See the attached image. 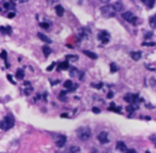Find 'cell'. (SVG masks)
<instances>
[{
    "instance_id": "cell-1",
    "label": "cell",
    "mask_w": 156,
    "mask_h": 153,
    "mask_svg": "<svg viewBox=\"0 0 156 153\" xmlns=\"http://www.w3.org/2000/svg\"><path fill=\"white\" fill-rule=\"evenodd\" d=\"M101 13H102V15L105 18H111V17H114V15H115V13H117V11L114 10L113 6L108 5V3H107V5L103 6L101 8Z\"/></svg>"
},
{
    "instance_id": "cell-2",
    "label": "cell",
    "mask_w": 156,
    "mask_h": 153,
    "mask_svg": "<svg viewBox=\"0 0 156 153\" xmlns=\"http://www.w3.org/2000/svg\"><path fill=\"white\" fill-rule=\"evenodd\" d=\"M92 133H91V130L89 127L87 126H82L80 128H78L77 130V136L78 138L82 140V141H86V140H89L90 137H91Z\"/></svg>"
},
{
    "instance_id": "cell-3",
    "label": "cell",
    "mask_w": 156,
    "mask_h": 153,
    "mask_svg": "<svg viewBox=\"0 0 156 153\" xmlns=\"http://www.w3.org/2000/svg\"><path fill=\"white\" fill-rule=\"evenodd\" d=\"M14 126V119L12 116H6L5 119L2 120L1 122H0V128L1 130H5V131H8L10 130L11 127Z\"/></svg>"
},
{
    "instance_id": "cell-4",
    "label": "cell",
    "mask_w": 156,
    "mask_h": 153,
    "mask_svg": "<svg viewBox=\"0 0 156 153\" xmlns=\"http://www.w3.org/2000/svg\"><path fill=\"white\" fill-rule=\"evenodd\" d=\"M122 17L125 19L126 22H128V23H131V24H136L137 23V17L131 13V12H129V11H127V12H124V13L122 14Z\"/></svg>"
},
{
    "instance_id": "cell-5",
    "label": "cell",
    "mask_w": 156,
    "mask_h": 153,
    "mask_svg": "<svg viewBox=\"0 0 156 153\" xmlns=\"http://www.w3.org/2000/svg\"><path fill=\"white\" fill-rule=\"evenodd\" d=\"M97 39L102 42V44H106V43L109 42L110 35H109V33H108L107 31H104V30H103V31H101V32L98 33Z\"/></svg>"
},
{
    "instance_id": "cell-6",
    "label": "cell",
    "mask_w": 156,
    "mask_h": 153,
    "mask_svg": "<svg viewBox=\"0 0 156 153\" xmlns=\"http://www.w3.org/2000/svg\"><path fill=\"white\" fill-rule=\"evenodd\" d=\"M124 101H126V102L129 103V104H135L139 101V98H138L137 94L128 93V94H126L125 96H124Z\"/></svg>"
},
{
    "instance_id": "cell-7",
    "label": "cell",
    "mask_w": 156,
    "mask_h": 153,
    "mask_svg": "<svg viewBox=\"0 0 156 153\" xmlns=\"http://www.w3.org/2000/svg\"><path fill=\"white\" fill-rule=\"evenodd\" d=\"M97 139H98V141L103 144L108 142V133L107 132H101L97 136Z\"/></svg>"
},
{
    "instance_id": "cell-8",
    "label": "cell",
    "mask_w": 156,
    "mask_h": 153,
    "mask_svg": "<svg viewBox=\"0 0 156 153\" xmlns=\"http://www.w3.org/2000/svg\"><path fill=\"white\" fill-rule=\"evenodd\" d=\"M65 142H66L65 136H59L58 139L56 140V144H57V147H59V148H62L65 144Z\"/></svg>"
},
{
    "instance_id": "cell-9",
    "label": "cell",
    "mask_w": 156,
    "mask_h": 153,
    "mask_svg": "<svg viewBox=\"0 0 156 153\" xmlns=\"http://www.w3.org/2000/svg\"><path fill=\"white\" fill-rule=\"evenodd\" d=\"M117 149L119 151H121V152H125L127 149H126V144L124 143L123 141H118L117 143Z\"/></svg>"
},
{
    "instance_id": "cell-10",
    "label": "cell",
    "mask_w": 156,
    "mask_h": 153,
    "mask_svg": "<svg viewBox=\"0 0 156 153\" xmlns=\"http://www.w3.org/2000/svg\"><path fill=\"white\" fill-rule=\"evenodd\" d=\"M83 54H85L87 57H89V58H91V59H93V60H95L97 58V55L96 54H94L93 51H90V50H83L82 51Z\"/></svg>"
},
{
    "instance_id": "cell-11",
    "label": "cell",
    "mask_w": 156,
    "mask_h": 153,
    "mask_svg": "<svg viewBox=\"0 0 156 153\" xmlns=\"http://www.w3.org/2000/svg\"><path fill=\"white\" fill-rule=\"evenodd\" d=\"M38 37L40 38V40H42L43 42H45V43H48V44H50V43H51V40L47 38L45 34L41 33V32H39V33H38Z\"/></svg>"
},
{
    "instance_id": "cell-12",
    "label": "cell",
    "mask_w": 156,
    "mask_h": 153,
    "mask_svg": "<svg viewBox=\"0 0 156 153\" xmlns=\"http://www.w3.org/2000/svg\"><path fill=\"white\" fill-rule=\"evenodd\" d=\"M55 11L58 16H63V13H64V9H63L62 6H56Z\"/></svg>"
},
{
    "instance_id": "cell-13",
    "label": "cell",
    "mask_w": 156,
    "mask_h": 153,
    "mask_svg": "<svg viewBox=\"0 0 156 153\" xmlns=\"http://www.w3.org/2000/svg\"><path fill=\"white\" fill-rule=\"evenodd\" d=\"M130 57L133 58L135 61H138V60L141 58V53H139V51H133V53H130Z\"/></svg>"
},
{
    "instance_id": "cell-14",
    "label": "cell",
    "mask_w": 156,
    "mask_h": 153,
    "mask_svg": "<svg viewBox=\"0 0 156 153\" xmlns=\"http://www.w3.org/2000/svg\"><path fill=\"white\" fill-rule=\"evenodd\" d=\"M113 8H114V10L117 11V12H120V11H122L123 10V5H122V2H114V5H112Z\"/></svg>"
},
{
    "instance_id": "cell-15",
    "label": "cell",
    "mask_w": 156,
    "mask_h": 153,
    "mask_svg": "<svg viewBox=\"0 0 156 153\" xmlns=\"http://www.w3.org/2000/svg\"><path fill=\"white\" fill-rule=\"evenodd\" d=\"M66 69H69V63H67V61H64V62L60 63V65L58 67V71L61 72L62 70H66Z\"/></svg>"
},
{
    "instance_id": "cell-16",
    "label": "cell",
    "mask_w": 156,
    "mask_h": 153,
    "mask_svg": "<svg viewBox=\"0 0 156 153\" xmlns=\"http://www.w3.org/2000/svg\"><path fill=\"white\" fill-rule=\"evenodd\" d=\"M43 53H44V55H45V57H48V56L51 54V49H50V47H49L48 45L43 46Z\"/></svg>"
},
{
    "instance_id": "cell-17",
    "label": "cell",
    "mask_w": 156,
    "mask_h": 153,
    "mask_svg": "<svg viewBox=\"0 0 156 153\" xmlns=\"http://www.w3.org/2000/svg\"><path fill=\"white\" fill-rule=\"evenodd\" d=\"M149 23H150L151 28H153V29H156V16H153V17H151Z\"/></svg>"
},
{
    "instance_id": "cell-18",
    "label": "cell",
    "mask_w": 156,
    "mask_h": 153,
    "mask_svg": "<svg viewBox=\"0 0 156 153\" xmlns=\"http://www.w3.org/2000/svg\"><path fill=\"white\" fill-rule=\"evenodd\" d=\"M24 77H25V72H24L23 70H17V72H16V78H18V79H23Z\"/></svg>"
},
{
    "instance_id": "cell-19",
    "label": "cell",
    "mask_w": 156,
    "mask_h": 153,
    "mask_svg": "<svg viewBox=\"0 0 156 153\" xmlns=\"http://www.w3.org/2000/svg\"><path fill=\"white\" fill-rule=\"evenodd\" d=\"M5 8H6V9H8V10H12V9H14V8H15V5L13 2H6L5 3Z\"/></svg>"
},
{
    "instance_id": "cell-20",
    "label": "cell",
    "mask_w": 156,
    "mask_h": 153,
    "mask_svg": "<svg viewBox=\"0 0 156 153\" xmlns=\"http://www.w3.org/2000/svg\"><path fill=\"white\" fill-rule=\"evenodd\" d=\"M66 60H72V61H77L78 57L77 56H72V55H66Z\"/></svg>"
},
{
    "instance_id": "cell-21",
    "label": "cell",
    "mask_w": 156,
    "mask_h": 153,
    "mask_svg": "<svg viewBox=\"0 0 156 153\" xmlns=\"http://www.w3.org/2000/svg\"><path fill=\"white\" fill-rule=\"evenodd\" d=\"M63 86H64V88H67V89H70V88L73 87V83H72V80H66V82L63 84Z\"/></svg>"
},
{
    "instance_id": "cell-22",
    "label": "cell",
    "mask_w": 156,
    "mask_h": 153,
    "mask_svg": "<svg viewBox=\"0 0 156 153\" xmlns=\"http://www.w3.org/2000/svg\"><path fill=\"white\" fill-rule=\"evenodd\" d=\"M118 71V66L114 63H110V72L111 73H115Z\"/></svg>"
},
{
    "instance_id": "cell-23",
    "label": "cell",
    "mask_w": 156,
    "mask_h": 153,
    "mask_svg": "<svg viewBox=\"0 0 156 153\" xmlns=\"http://www.w3.org/2000/svg\"><path fill=\"white\" fill-rule=\"evenodd\" d=\"M65 95H66V91H61L60 92V94H59V99L61 101H65L66 100Z\"/></svg>"
},
{
    "instance_id": "cell-24",
    "label": "cell",
    "mask_w": 156,
    "mask_h": 153,
    "mask_svg": "<svg viewBox=\"0 0 156 153\" xmlns=\"http://www.w3.org/2000/svg\"><path fill=\"white\" fill-rule=\"evenodd\" d=\"M136 108H137V107H134L133 105H128V106L126 107V111H127V112H129V114H131V112H134V111H135Z\"/></svg>"
},
{
    "instance_id": "cell-25",
    "label": "cell",
    "mask_w": 156,
    "mask_h": 153,
    "mask_svg": "<svg viewBox=\"0 0 156 153\" xmlns=\"http://www.w3.org/2000/svg\"><path fill=\"white\" fill-rule=\"evenodd\" d=\"M0 31L2 33H10L11 32V28L10 27H7V29H5V27H0Z\"/></svg>"
},
{
    "instance_id": "cell-26",
    "label": "cell",
    "mask_w": 156,
    "mask_h": 153,
    "mask_svg": "<svg viewBox=\"0 0 156 153\" xmlns=\"http://www.w3.org/2000/svg\"><path fill=\"white\" fill-rule=\"evenodd\" d=\"M150 140L152 141V143H153L154 146L156 147V134H153V135H151V136H150Z\"/></svg>"
},
{
    "instance_id": "cell-27",
    "label": "cell",
    "mask_w": 156,
    "mask_h": 153,
    "mask_svg": "<svg viewBox=\"0 0 156 153\" xmlns=\"http://www.w3.org/2000/svg\"><path fill=\"white\" fill-rule=\"evenodd\" d=\"M70 152H79L80 151V148H78V147H76V146H73V147H71L70 148Z\"/></svg>"
},
{
    "instance_id": "cell-28",
    "label": "cell",
    "mask_w": 156,
    "mask_h": 153,
    "mask_svg": "<svg viewBox=\"0 0 156 153\" xmlns=\"http://www.w3.org/2000/svg\"><path fill=\"white\" fill-rule=\"evenodd\" d=\"M154 5H155V0H149V1H147V8H149V9H152V8L154 7Z\"/></svg>"
},
{
    "instance_id": "cell-29",
    "label": "cell",
    "mask_w": 156,
    "mask_h": 153,
    "mask_svg": "<svg viewBox=\"0 0 156 153\" xmlns=\"http://www.w3.org/2000/svg\"><path fill=\"white\" fill-rule=\"evenodd\" d=\"M40 27L43 28V29H48V28H49V24H47V23H41V24H40Z\"/></svg>"
},
{
    "instance_id": "cell-30",
    "label": "cell",
    "mask_w": 156,
    "mask_h": 153,
    "mask_svg": "<svg viewBox=\"0 0 156 153\" xmlns=\"http://www.w3.org/2000/svg\"><path fill=\"white\" fill-rule=\"evenodd\" d=\"M142 45H143V46H155L156 44H155L154 42H143Z\"/></svg>"
},
{
    "instance_id": "cell-31",
    "label": "cell",
    "mask_w": 156,
    "mask_h": 153,
    "mask_svg": "<svg viewBox=\"0 0 156 153\" xmlns=\"http://www.w3.org/2000/svg\"><path fill=\"white\" fill-rule=\"evenodd\" d=\"M56 64H57V63H56V62H53V63H51V64H50V65H49L48 67H47V70H46V71H48V72H50V71H51V70H53V69H54V67L56 66Z\"/></svg>"
},
{
    "instance_id": "cell-32",
    "label": "cell",
    "mask_w": 156,
    "mask_h": 153,
    "mask_svg": "<svg viewBox=\"0 0 156 153\" xmlns=\"http://www.w3.org/2000/svg\"><path fill=\"white\" fill-rule=\"evenodd\" d=\"M31 91H32V88L29 87V88H27V89L25 90V93L28 95V94H30V93H31Z\"/></svg>"
},
{
    "instance_id": "cell-33",
    "label": "cell",
    "mask_w": 156,
    "mask_h": 153,
    "mask_svg": "<svg viewBox=\"0 0 156 153\" xmlns=\"http://www.w3.org/2000/svg\"><path fill=\"white\" fill-rule=\"evenodd\" d=\"M93 112H95V114H99V112H101V109H99V108H97V107H93Z\"/></svg>"
},
{
    "instance_id": "cell-34",
    "label": "cell",
    "mask_w": 156,
    "mask_h": 153,
    "mask_svg": "<svg viewBox=\"0 0 156 153\" xmlns=\"http://www.w3.org/2000/svg\"><path fill=\"white\" fill-rule=\"evenodd\" d=\"M1 58H3V59H5L6 61H7V53H6L5 50H3L2 53H1Z\"/></svg>"
},
{
    "instance_id": "cell-35",
    "label": "cell",
    "mask_w": 156,
    "mask_h": 153,
    "mask_svg": "<svg viewBox=\"0 0 156 153\" xmlns=\"http://www.w3.org/2000/svg\"><path fill=\"white\" fill-rule=\"evenodd\" d=\"M93 87H96V89H101V88L103 87V84L101 83V84H98V85H92Z\"/></svg>"
},
{
    "instance_id": "cell-36",
    "label": "cell",
    "mask_w": 156,
    "mask_h": 153,
    "mask_svg": "<svg viewBox=\"0 0 156 153\" xmlns=\"http://www.w3.org/2000/svg\"><path fill=\"white\" fill-rule=\"evenodd\" d=\"M107 98H108V99H112V98H113V92H112V91H110L109 93L107 94Z\"/></svg>"
},
{
    "instance_id": "cell-37",
    "label": "cell",
    "mask_w": 156,
    "mask_h": 153,
    "mask_svg": "<svg viewBox=\"0 0 156 153\" xmlns=\"http://www.w3.org/2000/svg\"><path fill=\"white\" fill-rule=\"evenodd\" d=\"M8 79H9V80H10V83H12L13 85H15V84H16V83H15L13 79H12V76H11V75H8Z\"/></svg>"
},
{
    "instance_id": "cell-38",
    "label": "cell",
    "mask_w": 156,
    "mask_h": 153,
    "mask_svg": "<svg viewBox=\"0 0 156 153\" xmlns=\"http://www.w3.org/2000/svg\"><path fill=\"white\" fill-rule=\"evenodd\" d=\"M98 1H99V2H103V3H105V5H107V3L109 2L110 0H98Z\"/></svg>"
},
{
    "instance_id": "cell-39",
    "label": "cell",
    "mask_w": 156,
    "mask_h": 153,
    "mask_svg": "<svg viewBox=\"0 0 156 153\" xmlns=\"http://www.w3.org/2000/svg\"><path fill=\"white\" fill-rule=\"evenodd\" d=\"M126 152H128V153H136V150H134V149H129V150H126Z\"/></svg>"
},
{
    "instance_id": "cell-40",
    "label": "cell",
    "mask_w": 156,
    "mask_h": 153,
    "mask_svg": "<svg viewBox=\"0 0 156 153\" xmlns=\"http://www.w3.org/2000/svg\"><path fill=\"white\" fill-rule=\"evenodd\" d=\"M14 16H15V13H10L9 15H8V17H9V18H13Z\"/></svg>"
},
{
    "instance_id": "cell-41",
    "label": "cell",
    "mask_w": 156,
    "mask_h": 153,
    "mask_svg": "<svg viewBox=\"0 0 156 153\" xmlns=\"http://www.w3.org/2000/svg\"><path fill=\"white\" fill-rule=\"evenodd\" d=\"M152 34H153L152 32H149V33H146V34H145V38H146V39H147V38H151V35H152Z\"/></svg>"
},
{
    "instance_id": "cell-42",
    "label": "cell",
    "mask_w": 156,
    "mask_h": 153,
    "mask_svg": "<svg viewBox=\"0 0 156 153\" xmlns=\"http://www.w3.org/2000/svg\"><path fill=\"white\" fill-rule=\"evenodd\" d=\"M75 71H76V69H73V71H72L71 73H70V74H71V76H74V75H75Z\"/></svg>"
},
{
    "instance_id": "cell-43",
    "label": "cell",
    "mask_w": 156,
    "mask_h": 153,
    "mask_svg": "<svg viewBox=\"0 0 156 153\" xmlns=\"http://www.w3.org/2000/svg\"><path fill=\"white\" fill-rule=\"evenodd\" d=\"M27 0H21V2H26Z\"/></svg>"
},
{
    "instance_id": "cell-44",
    "label": "cell",
    "mask_w": 156,
    "mask_h": 153,
    "mask_svg": "<svg viewBox=\"0 0 156 153\" xmlns=\"http://www.w3.org/2000/svg\"><path fill=\"white\" fill-rule=\"evenodd\" d=\"M140 1H142V2H146V0H140Z\"/></svg>"
},
{
    "instance_id": "cell-45",
    "label": "cell",
    "mask_w": 156,
    "mask_h": 153,
    "mask_svg": "<svg viewBox=\"0 0 156 153\" xmlns=\"http://www.w3.org/2000/svg\"><path fill=\"white\" fill-rule=\"evenodd\" d=\"M0 11H1V9H0Z\"/></svg>"
}]
</instances>
